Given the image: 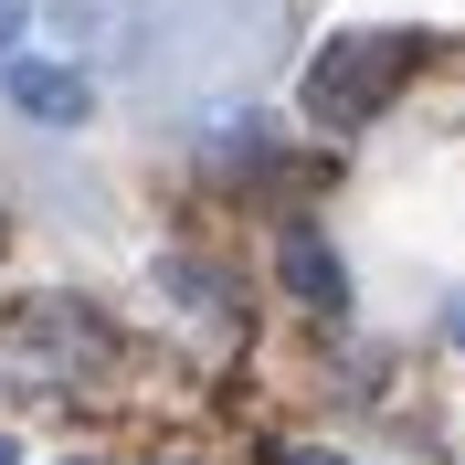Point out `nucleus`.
<instances>
[{"label": "nucleus", "mask_w": 465, "mask_h": 465, "mask_svg": "<svg viewBox=\"0 0 465 465\" xmlns=\"http://www.w3.org/2000/svg\"><path fill=\"white\" fill-rule=\"evenodd\" d=\"M275 465H339V455H328V444H286Z\"/></svg>", "instance_id": "nucleus-8"}, {"label": "nucleus", "mask_w": 465, "mask_h": 465, "mask_svg": "<svg viewBox=\"0 0 465 465\" xmlns=\"http://www.w3.org/2000/svg\"><path fill=\"white\" fill-rule=\"evenodd\" d=\"M11 106L43 116V127H85L95 85H85V64H22V54H11Z\"/></svg>", "instance_id": "nucleus-5"}, {"label": "nucleus", "mask_w": 465, "mask_h": 465, "mask_svg": "<svg viewBox=\"0 0 465 465\" xmlns=\"http://www.w3.org/2000/svg\"><path fill=\"white\" fill-rule=\"evenodd\" d=\"M11 339H22V360H32V381H54V391H74V381L106 360V328L74 307V296H32L22 318H11Z\"/></svg>", "instance_id": "nucleus-3"}, {"label": "nucleus", "mask_w": 465, "mask_h": 465, "mask_svg": "<svg viewBox=\"0 0 465 465\" xmlns=\"http://www.w3.org/2000/svg\"><path fill=\"white\" fill-rule=\"evenodd\" d=\"M0 465H22V444H11V434H0Z\"/></svg>", "instance_id": "nucleus-9"}, {"label": "nucleus", "mask_w": 465, "mask_h": 465, "mask_svg": "<svg viewBox=\"0 0 465 465\" xmlns=\"http://www.w3.org/2000/svg\"><path fill=\"white\" fill-rule=\"evenodd\" d=\"M412 64H423V32H339V43L307 64V116H318V127H371V116L412 85Z\"/></svg>", "instance_id": "nucleus-2"}, {"label": "nucleus", "mask_w": 465, "mask_h": 465, "mask_svg": "<svg viewBox=\"0 0 465 465\" xmlns=\"http://www.w3.org/2000/svg\"><path fill=\"white\" fill-rule=\"evenodd\" d=\"M286 32H296L286 0H159V11H148V43H138V64H127V74H138L148 106L191 116V106L243 95L264 64L286 54Z\"/></svg>", "instance_id": "nucleus-1"}, {"label": "nucleus", "mask_w": 465, "mask_h": 465, "mask_svg": "<svg viewBox=\"0 0 465 465\" xmlns=\"http://www.w3.org/2000/svg\"><path fill=\"white\" fill-rule=\"evenodd\" d=\"M275 264H286V286L307 296L318 318H339V307H349V275H339V254H328V243H318V232H307V223H296L286 243H275Z\"/></svg>", "instance_id": "nucleus-6"}, {"label": "nucleus", "mask_w": 465, "mask_h": 465, "mask_svg": "<svg viewBox=\"0 0 465 465\" xmlns=\"http://www.w3.org/2000/svg\"><path fill=\"white\" fill-rule=\"evenodd\" d=\"M32 11L85 64H138V43H148V0H32Z\"/></svg>", "instance_id": "nucleus-4"}, {"label": "nucleus", "mask_w": 465, "mask_h": 465, "mask_svg": "<svg viewBox=\"0 0 465 465\" xmlns=\"http://www.w3.org/2000/svg\"><path fill=\"white\" fill-rule=\"evenodd\" d=\"M22 22H32V0H0V64H11V43H22Z\"/></svg>", "instance_id": "nucleus-7"}]
</instances>
